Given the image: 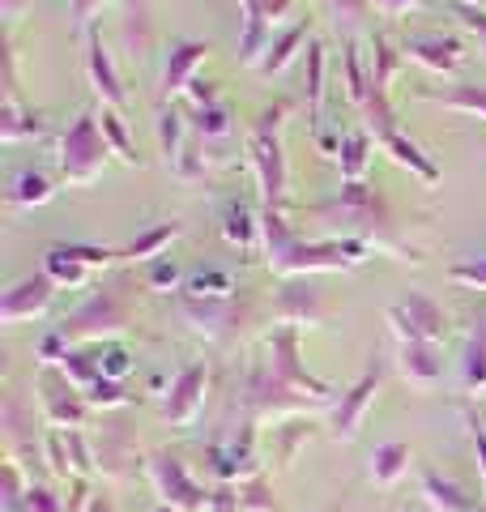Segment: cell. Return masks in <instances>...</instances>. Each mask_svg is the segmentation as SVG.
<instances>
[{"mask_svg":"<svg viewBox=\"0 0 486 512\" xmlns=\"http://www.w3.org/2000/svg\"><path fill=\"white\" fill-rule=\"evenodd\" d=\"M337 389L324 380L307 376L299 363V329L282 325L269 338V363L256 367L248 380V406L256 414H286V410H307V406H333Z\"/></svg>","mask_w":486,"mask_h":512,"instance_id":"cell-1","label":"cell"},{"mask_svg":"<svg viewBox=\"0 0 486 512\" xmlns=\"http://www.w3.org/2000/svg\"><path fill=\"white\" fill-rule=\"evenodd\" d=\"M261 244L265 261L278 278H307V274H346L367 261V239H329V244H307L286 227L282 210H261Z\"/></svg>","mask_w":486,"mask_h":512,"instance_id":"cell-2","label":"cell"},{"mask_svg":"<svg viewBox=\"0 0 486 512\" xmlns=\"http://www.w3.org/2000/svg\"><path fill=\"white\" fill-rule=\"evenodd\" d=\"M128 325H133V303H128L124 286H99L73 316H64V325H56V333L69 346H86L99 338H120Z\"/></svg>","mask_w":486,"mask_h":512,"instance_id":"cell-3","label":"cell"},{"mask_svg":"<svg viewBox=\"0 0 486 512\" xmlns=\"http://www.w3.org/2000/svg\"><path fill=\"white\" fill-rule=\"evenodd\" d=\"M282 103H273L261 111V120L248 133V154L256 167V184H261L265 210H282L286 201V158H282V141H278V124H282Z\"/></svg>","mask_w":486,"mask_h":512,"instance_id":"cell-4","label":"cell"},{"mask_svg":"<svg viewBox=\"0 0 486 512\" xmlns=\"http://www.w3.org/2000/svg\"><path fill=\"white\" fill-rule=\"evenodd\" d=\"M107 137H103V124L94 111H81V116L64 128L60 137V175L69 184H94L107 167Z\"/></svg>","mask_w":486,"mask_h":512,"instance_id":"cell-5","label":"cell"},{"mask_svg":"<svg viewBox=\"0 0 486 512\" xmlns=\"http://www.w3.org/2000/svg\"><path fill=\"white\" fill-rule=\"evenodd\" d=\"M145 474H150V483H154L158 504H167L175 512H209V491L192 478L180 453H167V448L150 453L145 457Z\"/></svg>","mask_w":486,"mask_h":512,"instance_id":"cell-6","label":"cell"},{"mask_svg":"<svg viewBox=\"0 0 486 512\" xmlns=\"http://www.w3.org/2000/svg\"><path fill=\"white\" fill-rule=\"evenodd\" d=\"M180 316L188 320L192 333L226 346V342H235L243 333V325L252 320V308H248V299H239V295H231V299H192V295H184Z\"/></svg>","mask_w":486,"mask_h":512,"instance_id":"cell-7","label":"cell"},{"mask_svg":"<svg viewBox=\"0 0 486 512\" xmlns=\"http://www.w3.org/2000/svg\"><path fill=\"white\" fill-rule=\"evenodd\" d=\"M388 325H393L397 342H444L448 333V316L435 299L427 295H405L401 303H393L388 308Z\"/></svg>","mask_w":486,"mask_h":512,"instance_id":"cell-8","label":"cell"},{"mask_svg":"<svg viewBox=\"0 0 486 512\" xmlns=\"http://www.w3.org/2000/svg\"><path fill=\"white\" fill-rule=\"evenodd\" d=\"M376 393H380V372L371 367V372H363L359 384H350V389L329 406V436L337 444H354V440H359V427L367 419V410L376 406Z\"/></svg>","mask_w":486,"mask_h":512,"instance_id":"cell-9","label":"cell"},{"mask_svg":"<svg viewBox=\"0 0 486 512\" xmlns=\"http://www.w3.org/2000/svg\"><path fill=\"white\" fill-rule=\"evenodd\" d=\"M205 384H209V372L205 363H184L180 372H175L167 397H162V419H167L171 427H188L197 423V414L205 410Z\"/></svg>","mask_w":486,"mask_h":512,"instance_id":"cell-10","label":"cell"},{"mask_svg":"<svg viewBox=\"0 0 486 512\" xmlns=\"http://www.w3.org/2000/svg\"><path fill=\"white\" fill-rule=\"evenodd\" d=\"M56 291H60V286L47 278V274H30L22 282H13L9 291L0 295V325L13 329V325H26V320L43 316L47 308H52Z\"/></svg>","mask_w":486,"mask_h":512,"instance_id":"cell-11","label":"cell"},{"mask_svg":"<svg viewBox=\"0 0 486 512\" xmlns=\"http://www.w3.org/2000/svg\"><path fill=\"white\" fill-rule=\"evenodd\" d=\"M39 402H43V419L52 423V431H77L86 423V397L64 380V372H43Z\"/></svg>","mask_w":486,"mask_h":512,"instance_id":"cell-12","label":"cell"},{"mask_svg":"<svg viewBox=\"0 0 486 512\" xmlns=\"http://www.w3.org/2000/svg\"><path fill=\"white\" fill-rule=\"evenodd\" d=\"M243 5V64H261V52H269L265 43H273V30L286 18L290 0H239Z\"/></svg>","mask_w":486,"mask_h":512,"instance_id":"cell-13","label":"cell"},{"mask_svg":"<svg viewBox=\"0 0 486 512\" xmlns=\"http://www.w3.org/2000/svg\"><path fill=\"white\" fill-rule=\"evenodd\" d=\"M397 376L418 393H431L444 376L440 363V346L435 342H401L397 346Z\"/></svg>","mask_w":486,"mask_h":512,"instance_id":"cell-14","label":"cell"},{"mask_svg":"<svg viewBox=\"0 0 486 512\" xmlns=\"http://www.w3.org/2000/svg\"><path fill=\"white\" fill-rule=\"evenodd\" d=\"M401 52L431 73H457L465 64V47L452 35H410L401 43Z\"/></svg>","mask_w":486,"mask_h":512,"instance_id":"cell-15","label":"cell"},{"mask_svg":"<svg viewBox=\"0 0 486 512\" xmlns=\"http://www.w3.org/2000/svg\"><path fill=\"white\" fill-rule=\"evenodd\" d=\"M457 384L469 397L486 393V312H478L474 325L465 333V346H461V359H457Z\"/></svg>","mask_w":486,"mask_h":512,"instance_id":"cell-16","label":"cell"},{"mask_svg":"<svg viewBox=\"0 0 486 512\" xmlns=\"http://www.w3.org/2000/svg\"><path fill=\"white\" fill-rule=\"evenodd\" d=\"M209 56V43H175L167 52V64H162V99H171V94H188V86L197 82V69L205 64Z\"/></svg>","mask_w":486,"mask_h":512,"instance_id":"cell-17","label":"cell"},{"mask_svg":"<svg viewBox=\"0 0 486 512\" xmlns=\"http://www.w3.org/2000/svg\"><path fill=\"white\" fill-rule=\"evenodd\" d=\"M418 495L431 512H482V504L469 495L457 478H444L440 470H418Z\"/></svg>","mask_w":486,"mask_h":512,"instance_id":"cell-18","label":"cell"},{"mask_svg":"<svg viewBox=\"0 0 486 512\" xmlns=\"http://www.w3.org/2000/svg\"><path fill=\"white\" fill-rule=\"evenodd\" d=\"M86 47H90V52H86V73H90L94 94H99L107 107H124L128 94H124V86H120V73H116V64H111V56H107L99 30H86Z\"/></svg>","mask_w":486,"mask_h":512,"instance_id":"cell-19","label":"cell"},{"mask_svg":"<svg viewBox=\"0 0 486 512\" xmlns=\"http://www.w3.org/2000/svg\"><path fill=\"white\" fill-rule=\"evenodd\" d=\"M278 316L282 325H324L329 320V303H324L320 291H312V286H286V291L278 295Z\"/></svg>","mask_w":486,"mask_h":512,"instance_id":"cell-20","label":"cell"},{"mask_svg":"<svg viewBox=\"0 0 486 512\" xmlns=\"http://www.w3.org/2000/svg\"><path fill=\"white\" fill-rule=\"evenodd\" d=\"M410 461H414V453H410V444H401V440H384V444H376L371 448V466H367V478L376 487H384V491H393L405 474H410Z\"/></svg>","mask_w":486,"mask_h":512,"instance_id":"cell-21","label":"cell"},{"mask_svg":"<svg viewBox=\"0 0 486 512\" xmlns=\"http://www.w3.org/2000/svg\"><path fill=\"white\" fill-rule=\"evenodd\" d=\"M52 197H56V188L43 171H18L9 180V192H5V201L13 210H35V205H47Z\"/></svg>","mask_w":486,"mask_h":512,"instance_id":"cell-22","label":"cell"},{"mask_svg":"<svg viewBox=\"0 0 486 512\" xmlns=\"http://www.w3.org/2000/svg\"><path fill=\"white\" fill-rule=\"evenodd\" d=\"M43 274L52 278L56 286H86L90 282V265L77 261L73 248L56 244V248H47V256H43Z\"/></svg>","mask_w":486,"mask_h":512,"instance_id":"cell-23","label":"cell"},{"mask_svg":"<svg viewBox=\"0 0 486 512\" xmlns=\"http://www.w3.org/2000/svg\"><path fill=\"white\" fill-rule=\"evenodd\" d=\"M175 235H180V222H158L154 231H145V235L133 239L128 248H120L116 256H124V261H158V256H167L162 248H167Z\"/></svg>","mask_w":486,"mask_h":512,"instance_id":"cell-24","label":"cell"},{"mask_svg":"<svg viewBox=\"0 0 486 512\" xmlns=\"http://www.w3.org/2000/svg\"><path fill=\"white\" fill-rule=\"evenodd\" d=\"M39 133H43V120H39V116H30V111H22L18 94L9 90L5 116H0V137H5V141H35Z\"/></svg>","mask_w":486,"mask_h":512,"instance_id":"cell-25","label":"cell"},{"mask_svg":"<svg viewBox=\"0 0 486 512\" xmlns=\"http://www.w3.org/2000/svg\"><path fill=\"white\" fill-rule=\"evenodd\" d=\"M188 128L197 137H205V141H222V137L235 133V120H231V111H226L222 103H214V107H197V111H192Z\"/></svg>","mask_w":486,"mask_h":512,"instance_id":"cell-26","label":"cell"},{"mask_svg":"<svg viewBox=\"0 0 486 512\" xmlns=\"http://www.w3.org/2000/svg\"><path fill=\"white\" fill-rule=\"evenodd\" d=\"M384 150L393 154L401 167H410V171L418 175V180H427V184H435V180H440V171H435V163H427V158H423V150H418L414 141H405L401 133H393V137H388V141H384Z\"/></svg>","mask_w":486,"mask_h":512,"instance_id":"cell-27","label":"cell"},{"mask_svg":"<svg viewBox=\"0 0 486 512\" xmlns=\"http://www.w3.org/2000/svg\"><path fill=\"white\" fill-rule=\"evenodd\" d=\"M184 291L192 299H231L235 295V278L226 274V269H201V274H192Z\"/></svg>","mask_w":486,"mask_h":512,"instance_id":"cell-28","label":"cell"},{"mask_svg":"<svg viewBox=\"0 0 486 512\" xmlns=\"http://www.w3.org/2000/svg\"><path fill=\"white\" fill-rule=\"evenodd\" d=\"M222 235L239 248H252L256 239H261V222H252V214L235 201V205H226V214H222Z\"/></svg>","mask_w":486,"mask_h":512,"instance_id":"cell-29","label":"cell"},{"mask_svg":"<svg viewBox=\"0 0 486 512\" xmlns=\"http://www.w3.org/2000/svg\"><path fill=\"white\" fill-rule=\"evenodd\" d=\"M427 99L448 111H474L478 120H486V86H452L448 94H427Z\"/></svg>","mask_w":486,"mask_h":512,"instance_id":"cell-30","label":"cell"},{"mask_svg":"<svg viewBox=\"0 0 486 512\" xmlns=\"http://www.w3.org/2000/svg\"><path fill=\"white\" fill-rule=\"evenodd\" d=\"M303 35H307V26H303V22H299V26H290V30H286V35L278 39V43H269V56H265L261 64H256V69H261L265 77H273V73H282V69H286V64H290V60H295V47L303 43Z\"/></svg>","mask_w":486,"mask_h":512,"instance_id":"cell-31","label":"cell"},{"mask_svg":"<svg viewBox=\"0 0 486 512\" xmlns=\"http://www.w3.org/2000/svg\"><path fill=\"white\" fill-rule=\"evenodd\" d=\"M367 146H371L367 133H346L342 141H337V150H342V175H346V184L363 180V171H367Z\"/></svg>","mask_w":486,"mask_h":512,"instance_id":"cell-32","label":"cell"},{"mask_svg":"<svg viewBox=\"0 0 486 512\" xmlns=\"http://www.w3.org/2000/svg\"><path fill=\"white\" fill-rule=\"evenodd\" d=\"M180 133H184V116H180V111H162V116H158V141H162V154H167L171 167L184 158Z\"/></svg>","mask_w":486,"mask_h":512,"instance_id":"cell-33","label":"cell"},{"mask_svg":"<svg viewBox=\"0 0 486 512\" xmlns=\"http://www.w3.org/2000/svg\"><path fill=\"white\" fill-rule=\"evenodd\" d=\"M99 124H103V137H107V146L116 150L128 167H137V150H133V141H128V133H124V124L116 120V111H107L103 107V116H99Z\"/></svg>","mask_w":486,"mask_h":512,"instance_id":"cell-34","label":"cell"},{"mask_svg":"<svg viewBox=\"0 0 486 512\" xmlns=\"http://www.w3.org/2000/svg\"><path fill=\"white\" fill-rule=\"evenodd\" d=\"M184 282V274H180V265L171 261V256H158V261H150V274H145V286H150V291H175V286Z\"/></svg>","mask_w":486,"mask_h":512,"instance_id":"cell-35","label":"cell"},{"mask_svg":"<svg viewBox=\"0 0 486 512\" xmlns=\"http://www.w3.org/2000/svg\"><path fill=\"white\" fill-rule=\"evenodd\" d=\"M133 397L124 393V384L120 380H99L94 389L86 393V406H99V410H116V406H128Z\"/></svg>","mask_w":486,"mask_h":512,"instance_id":"cell-36","label":"cell"},{"mask_svg":"<svg viewBox=\"0 0 486 512\" xmlns=\"http://www.w3.org/2000/svg\"><path fill=\"white\" fill-rule=\"evenodd\" d=\"M320 5L324 9H329V18L337 22V30H354V26H359L363 22V13H367V5H371V0H320Z\"/></svg>","mask_w":486,"mask_h":512,"instance_id":"cell-37","label":"cell"},{"mask_svg":"<svg viewBox=\"0 0 486 512\" xmlns=\"http://www.w3.org/2000/svg\"><path fill=\"white\" fill-rule=\"evenodd\" d=\"M99 367H103V380H120L124 384V376L133 372V355H128L124 346H111V350H103Z\"/></svg>","mask_w":486,"mask_h":512,"instance_id":"cell-38","label":"cell"},{"mask_svg":"<svg viewBox=\"0 0 486 512\" xmlns=\"http://www.w3.org/2000/svg\"><path fill=\"white\" fill-rule=\"evenodd\" d=\"M26 508H30V512H64V500H60L52 487H43V483H35V478H30V487H26Z\"/></svg>","mask_w":486,"mask_h":512,"instance_id":"cell-39","label":"cell"},{"mask_svg":"<svg viewBox=\"0 0 486 512\" xmlns=\"http://www.w3.org/2000/svg\"><path fill=\"white\" fill-rule=\"evenodd\" d=\"M307 64H312V86H307V94H312V124H320V94H324V56H320V47L312 43L307 47Z\"/></svg>","mask_w":486,"mask_h":512,"instance_id":"cell-40","label":"cell"},{"mask_svg":"<svg viewBox=\"0 0 486 512\" xmlns=\"http://www.w3.org/2000/svg\"><path fill=\"white\" fill-rule=\"evenodd\" d=\"M452 282H465V286H474V291H486V256L452 265Z\"/></svg>","mask_w":486,"mask_h":512,"instance_id":"cell-41","label":"cell"},{"mask_svg":"<svg viewBox=\"0 0 486 512\" xmlns=\"http://www.w3.org/2000/svg\"><path fill=\"white\" fill-rule=\"evenodd\" d=\"M469 436H474V453H478V470H482V512H486V423L478 414H469Z\"/></svg>","mask_w":486,"mask_h":512,"instance_id":"cell-42","label":"cell"},{"mask_svg":"<svg viewBox=\"0 0 486 512\" xmlns=\"http://www.w3.org/2000/svg\"><path fill=\"white\" fill-rule=\"evenodd\" d=\"M384 18H405V13H414V9H423L427 0H371Z\"/></svg>","mask_w":486,"mask_h":512,"instance_id":"cell-43","label":"cell"},{"mask_svg":"<svg viewBox=\"0 0 486 512\" xmlns=\"http://www.w3.org/2000/svg\"><path fill=\"white\" fill-rule=\"evenodd\" d=\"M188 99L197 103V107H214L218 103V90H214V82H201V77H197V82L188 86Z\"/></svg>","mask_w":486,"mask_h":512,"instance_id":"cell-44","label":"cell"},{"mask_svg":"<svg viewBox=\"0 0 486 512\" xmlns=\"http://www.w3.org/2000/svg\"><path fill=\"white\" fill-rule=\"evenodd\" d=\"M99 9H103V0H73V22L90 30V22H94V13Z\"/></svg>","mask_w":486,"mask_h":512,"instance_id":"cell-45","label":"cell"},{"mask_svg":"<svg viewBox=\"0 0 486 512\" xmlns=\"http://www.w3.org/2000/svg\"><path fill=\"white\" fill-rule=\"evenodd\" d=\"M86 512H116V500H111V495L103 491V495H94V500H90V508Z\"/></svg>","mask_w":486,"mask_h":512,"instance_id":"cell-46","label":"cell"},{"mask_svg":"<svg viewBox=\"0 0 486 512\" xmlns=\"http://www.w3.org/2000/svg\"><path fill=\"white\" fill-rule=\"evenodd\" d=\"M461 9H478V13H486V0H457Z\"/></svg>","mask_w":486,"mask_h":512,"instance_id":"cell-47","label":"cell"},{"mask_svg":"<svg viewBox=\"0 0 486 512\" xmlns=\"http://www.w3.org/2000/svg\"><path fill=\"white\" fill-rule=\"evenodd\" d=\"M18 9H22V0H5V18H18Z\"/></svg>","mask_w":486,"mask_h":512,"instance_id":"cell-48","label":"cell"},{"mask_svg":"<svg viewBox=\"0 0 486 512\" xmlns=\"http://www.w3.org/2000/svg\"><path fill=\"white\" fill-rule=\"evenodd\" d=\"M154 512H175V508H167V504H158V508H154Z\"/></svg>","mask_w":486,"mask_h":512,"instance_id":"cell-49","label":"cell"}]
</instances>
